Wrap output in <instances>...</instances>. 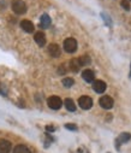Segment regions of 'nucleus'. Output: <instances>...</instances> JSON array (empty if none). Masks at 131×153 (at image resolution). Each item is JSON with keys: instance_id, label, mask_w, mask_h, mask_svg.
<instances>
[{"instance_id": "obj_10", "label": "nucleus", "mask_w": 131, "mask_h": 153, "mask_svg": "<svg viewBox=\"0 0 131 153\" xmlns=\"http://www.w3.org/2000/svg\"><path fill=\"white\" fill-rule=\"evenodd\" d=\"M21 27H22V29H23L25 33H33V31L35 30L34 24H33L30 21H28V19H23V21L21 22Z\"/></svg>"}, {"instance_id": "obj_21", "label": "nucleus", "mask_w": 131, "mask_h": 153, "mask_svg": "<svg viewBox=\"0 0 131 153\" xmlns=\"http://www.w3.org/2000/svg\"><path fill=\"white\" fill-rule=\"evenodd\" d=\"M65 71H66V70L64 69V65H60V66H59V69H58V72L61 75V74H65Z\"/></svg>"}, {"instance_id": "obj_8", "label": "nucleus", "mask_w": 131, "mask_h": 153, "mask_svg": "<svg viewBox=\"0 0 131 153\" xmlns=\"http://www.w3.org/2000/svg\"><path fill=\"white\" fill-rule=\"evenodd\" d=\"M48 53H50L51 57L58 58V57L60 56L61 51H60V47H59L57 44H51V45L48 46Z\"/></svg>"}, {"instance_id": "obj_4", "label": "nucleus", "mask_w": 131, "mask_h": 153, "mask_svg": "<svg viewBox=\"0 0 131 153\" xmlns=\"http://www.w3.org/2000/svg\"><path fill=\"white\" fill-rule=\"evenodd\" d=\"M47 104H48V106H50L52 110H59V108L61 107L63 101H61V99H60L59 97L53 95V97H50V98H48Z\"/></svg>"}, {"instance_id": "obj_2", "label": "nucleus", "mask_w": 131, "mask_h": 153, "mask_svg": "<svg viewBox=\"0 0 131 153\" xmlns=\"http://www.w3.org/2000/svg\"><path fill=\"white\" fill-rule=\"evenodd\" d=\"M64 50L67 53H73L77 50V41L73 39V37H69L64 41Z\"/></svg>"}, {"instance_id": "obj_19", "label": "nucleus", "mask_w": 131, "mask_h": 153, "mask_svg": "<svg viewBox=\"0 0 131 153\" xmlns=\"http://www.w3.org/2000/svg\"><path fill=\"white\" fill-rule=\"evenodd\" d=\"M121 6L127 11L130 9V4H129V0H121Z\"/></svg>"}, {"instance_id": "obj_23", "label": "nucleus", "mask_w": 131, "mask_h": 153, "mask_svg": "<svg viewBox=\"0 0 131 153\" xmlns=\"http://www.w3.org/2000/svg\"><path fill=\"white\" fill-rule=\"evenodd\" d=\"M0 94H4L3 93V85L1 83H0Z\"/></svg>"}, {"instance_id": "obj_9", "label": "nucleus", "mask_w": 131, "mask_h": 153, "mask_svg": "<svg viewBox=\"0 0 131 153\" xmlns=\"http://www.w3.org/2000/svg\"><path fill=\"white\" fill-rule=\"evenodd\" d=\"M106 83L104 82V81H101V80H98V81H94L93 82V89L96 92V93H104L105 91H106Z\"/></svg>"}, {"instance_id": "obj_20", "label": "nucleus", "mask_w": 131, "mask_h": 153, "mask_svg": "<svg viewBox=\"0 0 131 153\" xmlns=\"http://www.w3.org/2000/svg\"><path fill=\"white\" fill-rule=\"evenodd\" d=\"M65 127H66V129H70V130H77V127H76L75 124H70V123H69V124H66Z\"/></svg>"}, {"instance_id": "obj_22", "label": "nucleus", "mask_w": 131, "mask_h": 153, "mask_svg": "<svg viewBox=\"0 0 131 153\" xmlns=\"http://www.w3.org/2000/svg\"><path fill=\"white\" fill-rule=\"evenodd\" d=\"M46 129H47L48 131H54V127H50V126H47Z\"/></svg>"}, {"instance_id": "obj_18", "label": "nucleus", "mask_w": 131, "mask_h": 153, "mask_svg": "<svg viewBox=\"0 0 131 153\" xmlns=\"http://www.w3.org/2000/svg\"><path fill=\"white\" fill-rule=\"evenodd\" d=\"M73 83H75V81H73V79H71V77H65V79L63 80V85H64L65 87H67V88H70Z\"/></svg>"}, {"instance_id": "obj_14", "label": "nucleus", "mask_w": 131, "mask_h": 153, "mask_svg": "<svg viewBox=\"0 0 131 153\" xmlns=\"http://www.w3.org/2000/svg\"><path fill=\"white\" fill-rule=\"evenodd\" d=\"M79 68H81V64H79V62H78V58H75V59H72V60L70 62V69H71L73 72H78Z\"/></svg>"}, {"instance_id": "obj_3", "label": "nucleus", "mask_w": 131, "mask_h": 153, "mask_svg": "<svg viewBox=\"0 0 131 153\" xmlns=\"http://www.w3.org/2000/svg\"><path fill=\"white\" fill-rule=\"evenodd\" d=\"M78 105L81 106V108L83 110H89L92 106H93V100L88 95H83L78 99Z\"/></svg>"}, {"instance_id": "obj_17", "label": "nucleus", "mask_w": 131, "mask_h": 153, "mask_svg": "<svg viewBox=\"0 0 131 153\" xmlns=\"http://www.w3.org/2000/svg\"><path fill=\"white\" fill-rule=\"evenodd\" d=\"M130 139H131V135L129 133H123V134L119 135V137L117 140V143H124V142L129 141Z\"/></svg>"}, {"instance_id": "obj_7", "label": "nucleus", "mask_w": 131, "mask_h": 153, "mask_svg": "<svg viewBox=\"0 0 131 153\" xmlns=\"http://www.w3.org/2000/svg\"><path fill=\"white\" fill-rule=\"evenodd\" d=\"M34 40H35V42H36L40 47H42V46L46 45V35L43 34L42 31H37V33L34 35Z\"/></svg>"}, {"instance_id": "obj_1", "label": "nucleus", "mask_w": 131, "mask_h": 153, "mask_svg": "<svg viewBox=\"0 0 131 153\" xmlns=\"http://www.w3.org/2000/svg\"><path fill=\"white\" fill-rule=\"evenodd\" d=\"M12 10L17 15H23L27 12V5L22 0H13L12 3Z\"/></svg>"}, {"instance_id": "obj_11", "label": "nucleus", "mask_w": 131, "mask_h": 153, "mask_svg": "<svg viewBox=\"0 0 131 153\" xmlns=\"http://www.w3.org/2000/svg\"><path fill=\"white\" fill-rule=\"evenodd\" d=\"M11 151V142L7 140L0 141V153H10Z\"/></svg>"}, {"instance_id": "obj_24", "label": "nucleus", "mask_w": 131, "mask_h": 153, "mask_svg": "<svg viewBox=\"0 0 131 153\" xmlns=\"http://www.w3.org/2000/svg\"><path fill=\"white\" fill-rule=\"evenodd\" d=\"M130 79H131V66H130Z\"/></svg>"}, {"instance_id": "obj_5", "label": "nucleus", "mask_w": 131, "mask_h": 153, "mask_svg": "<svg viewBox=\"0 0 131 153\" xmlns=\"http://www.w3.org/2000/svg\"><path fill=\"white\" fill-rule=\"evenodd\" d=\"M99 104H100V106H101V107H104V108H106V110H110V108H112V107H113L114 101H113V99H112L111 97L105 95V97H101V98H100Z\"/></svg>"}, {"instance_id": "obj_16", "label": "nucleus", "mask_w": 131, "mask_h": 153, "mask_svg": "<svg viewBox=\"0 0 131 153\" xmlns=\"http://www.w3.org/2000/svg\"><path fill=\"white\" fill-rule=\"evenodd\" d=\"M78 62L81 64V66H87V65H89L90 64V57L89 56H82L78 58Z\"/></svg>"}, {"instance_id": "obj_12", "label": "nucleus", "mask_w": 131, "mask_h": 153, "mask_svg": "<svg viewBox=\"0 0 131 153\" xmlns=\"http://www.w3.org/2000/svg\"><path fill=\"white\" fill-rule=\"evenodd\" d=\"M51 25V17L47 13H43L41 17V27L42 28H48Z\"/></svg>"}, {"instance_id": "obj_13", "label": "nucleus", "mask_w": 131, "mask_h": 153, "mask_svg": "<svg viewBox=\"0 0 131 153\" xmlns=\"http://www.w3.org/2000/svg\"><path fill=\"white\" fill-rule=\"evenodd\" d=\"M64 105H65V107H66L67 111H71V112L76 111V105H75V102H73L72 99H69V98L65 99L64 100Z\"/></svg>"}, {"instance_id": "obj_6", "label": "nucleus", "mask_w": 131, "mask_h": 153, "mask_svg": "<svg viewBox=\"0 0 131 153\" xmlns=\"http://www.w3.org/2000/svg\"><path fill=\"white\" fill-rule=\"evenodd\" d=\"M82 77H83V80H84L85 82L90 83V82H94V80H95V74H94V71H92L90 69H85V70L82 72Z\"/></svg>"}, {"instance_id": "obj_15", "label": "nucleus", "mask_w": 131, "mask_h": 153, "mask_svg": "<svg viewBox=\"0 0 131 153\" xmlns=\"http://www.w3.org/2000/svg\"><path fill=\"white\" fill-rule=\"evenodd\" d=\"M13 153H30L29 148L24 145H17L15 148H13Z\"/></svg>"}]
</instances>
